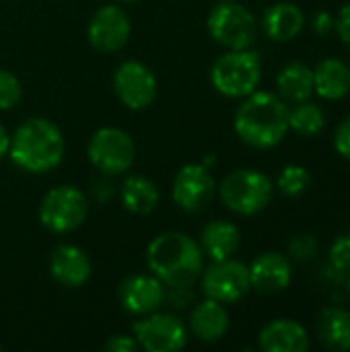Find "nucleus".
Wrapping results in <instances>:
<instances>
[{"label":"nucleus","instance_id":"obj_16","mask_svg":"<svg viewBox=\"0 0 350 352\" xmlns=\"http://www.w3.org/2000/svg\"><path fill=\"white\" fill-rule=\"evenodd\" d=\"M93 274L91 258L74 243H60L50 256V276L66 289H78L89 283Z\"/></svg>","mask_w":350,"mask_h":352},{"label":"nucleus","instance_id":"obj_39","mask_svg":"<svg viewBox=\"0 0 350 352\" xmlns=\"http://www.w3.org/2000/svg\"><path fill=\"white\" fill-rule=\"evenodd\" d=\"M0 351H2V344H0Z\"/></svg>","mask_w":350,"mask_h":352},{"label":"nucleus","instance_id":"obj_34","mask_svg":"<svg viewBox=\"0 0 350 352\" xmlns=\"http://www.w3.org/2000/svg\"><path fill=\"white\" fill-rule=\"evenodd\" d=\"M314 31L318 33V35H328L332 29H334V16L330 14V12H326V10H320L316 16H314Z\"/></svg>","mask_w":350,"mask_h":352},{"label":"nucleus","instance_id":"obj_5","mask_svg":"<svg viewBox=\"0 0 350 352\" xmlns=\"http://www.w3.org/2000/svg\"><path fill=\"white\" fill-rule=\"evenodd\" d=\"M217 194L227 210L239 217L260 214L274 198V182L258 169H235L217 186Z\"/></svg>","mask_w":350,"mask_h":352},{"label":"nucleus","instance_id":"obj_19","mask_svg":"<svg viewBox=\"0 0 350 352\" xmlns=\"http://www.w3.org/2000/svg\"><path fill=\"white\" fill-rule=\"evenodd\" d=\"M305 27V12L301 10L299 4L289 2V0H281L270 4L260 21V29L262 33L274 41V43H289L295 37L301 35Z\"/></svg>","mask_w":350,"mask_h":352},{"label":"nucleus","instance_id":"obj_30","mask_svg":"<svg viewBox=\"0 0 350 352\" xmlns=\"http://www.w3.org/2000/svg\"><path fill=\"white\" fill-rule=\"evenodd\" d=\"M334 151L342 157L350 161V116H347L338 126H336V132H334Z\"/></svg>","mask_w":350,"mask_h":352},{"label":"nucleus","instance_id":"obj_4","mask_svg":"<svg viewBox=\"0 0 350 352\" xmlns=\"http://www.w3.org/2000/svg\"><path fill=\"white\" fill-rule=\"evenodd\" d=\"M262 58L256 50H227L210 66L212 89L227 99H243L260 87Z\"/></svg>","mask_w":350,"mask_h":352},{"label":"nucleus","instance_id":"obj_9","mask_svg":"<svg viewBox=\"0 0 350 352\" xmlns=\"http://www.w3.org/2000/svg\"><path fill=\"white\" fill-rule=\"evenodd\" d=\"M132 336L144 352H177L186 349L190 332L173 311H153L140 316L132 326Z\"/></svg>","mask_w":350,"mask_h":352},{"label":"nucleus","instance_id":"obj_21","mask_svg":"<svg viewBox=\"0 0 350 352\" xmlns=\"http://www.w3.org/2000/svg\"><path fill=\"white\" fill-rule=\"evenodd\" d=\"M316 336L326 351H350V311L340 305H326L318 314Z\"/></svg>","mask_w":350,"mask_h":352},{"label":"nucleus","instance_id":"obj_11","mask_svg":"<svg viewBox=\"0 0 350 352\" xmlns=\"http://www.w3.org/2000/svg\"><path fill=\"white\" fill-rule=\"evenodd\" d=\"M215 196L217 182L210 167L204 163H186L177 169L171 184V200L179 210L198 214L210 206Z\"/></svg>","mask_w":350,"mask_h":352},{"label":"nucleus","instance_id":"obj_40","mask_svg":"<svg viewBox=\"0 0 350 352\" xmlns=\"http://www.w3.org/2000/svg\"><path fill=\"white\" fill-rule=\"evenodd\" d=\"M349 68H350V62H349Z\"/></svg>","mask_w":350,"mask_h":352},{"label":"nucleus","instance_id":"obj_18","mask_svg":"<svg viewBox=\"0 0 350 352\" xmlns=\"http://www.w3.org/2000/svg\"><path fill=\"white\" fill-rule=\"evenodd\" d=\"M309 346L307 328L291 318L272 320L258 334V349L264 352H307Z\"/></svg>","mask_w":350,"mask_h":352},{"label":"nucleus","instance_id":"obj_25","mask_svg":"<svg viewBox=\"0 0 350 352\" xmlns=\"http://www.w3.org/2000/svg\"><path fill=\"white\" fill-rule=\"evenodd\" d=\"M326 126V113L324 109L314 101H299L289 107V130H293L299 136H318Z\"/></svg>","mask_w":350,"mask_h":352},{"label":"nucleus","instance_id":"obj_1","mask_svg":"<svg viewBox=\"0 0 350 352\" xmlns=\"http://www.w3.org/2000/svg\"><path fill=\"white\" fill-rule=\"evenodd\" d=\"M233 130L243 144L256 151H270L289 134V103L276 93L256 89L237 105Z\"/></svg>","mask_w":350,"mask_h":352},{"label":"nucleus","instance_id":"obj_35","mask_svg":"<svg viewBox=\"0 0 350 352\" xmlns=\"http://www.w3.org/2000/svg\"><path fill=\"white\" fill-rule=\"evenodd\" d=\"M99 175H101V173H99ZM93 194H95V198H97L99 202H107V200L111 198L113 188H111V184H109L107 175H101L99 179H95V182H93Z\"/></svg>","mask_w":350,"mask_h":352},{"label":"nucleus","instance_id":"obj_13","mask_svg":"<svg viewBox=\"0 0 350 352\" xmlns=\"http://www.w3.org/2000/svg\"><path fill=\"white\" fill-rule=\"evenodd\" d=\"M132 35V23L128 12L118 4L99 6L87 25V39L93 50L101 54L120 52Z\"/></svg>","mask_w":350,"mask_h":352},{"label":"nucleus","instance_id":"obj_31","mask_svg":"<svg viewBox=\"0 0 350 352\" xmlns=\"http://www.w3.org/2000/svg\"><path fill=\"white\" fill-rule=\"evenodd\" d=\"M194 299V287H167L165 303H169L173 309H186Z\"/></svg>","mask_w":350,"mask_h":352},{"label":"nucleus","instance_id":"obj_22","mask_svg":"<svg viewBox=\"0 0 350 352\" xmlns=\"http://www.w3.org/2000/svg\"><path fill=\"white\" fill-rule=\"evenodd\" d=\"M314 93L326 101L344 99L350 93V68L338 58H324L314 68Z\"/></svg>","mask_w":350,"mask_h":352},{"label":"nucleus","instance_id":"obj_24","mask_svg":"<svg viewBox=\"0 0 350 352\" xmlns=\"http://www.w3.org/2000/svg\"><path fill=\"white\" fill-rule=\"evenodd\" d=\"M276 95L287 103L307 101L314 95V68L303 62H289L276 74Z\"/></svg>","mask_w":350,"mask_h":352},{"label":"nucleus","instance_id":"obj_28","mask_svg":"<svg viewBox=\"0 0 350 352\" xmlns=\"http://www.w3.org/2000/svg\"><path fill=\"white\" fill-rule=\"evenodd\" d=\"M23 99V85L17 74L0 68V111L14 109Z\"/></svg>","mask_w":350,"mask_h":352},{"label":"nucleus","instance_id":"obj_3","mask_svg":"<svg viewBox=\"0 0 350 352\" xmlns=\"http://www.w3.org/2000/svg\"><path fill=\"white\" fill-rule=\"evenodd\" d=\"M66 153L62 130L47 118L25 120L10 136L8 157L25 173L43 175L56 169Z\"/></svg>","mask_w":350,"mask_h":352},{"label":"nucleus","instance_id":"obj_38","mask_svg":"<svg viewBox=\"0 0 350 352\" xmlns=\"http://www.w3.org/2000/svg\"><path fill=\"white\" fill-rule=\"evenodd\" d=\"M116 2H120V4H136L140 0H116Z\"/></svg>","mask_w":350,"mask_h":352},{"label":"nucleus","instance_id":"obj_14","mask_svg":"<svg viewBox=\"0 0 350 352\" xmlns=\"http://www.w3.org/2000/svg\"><path fill=\"white\" fill-rule=\"evenodd\" d=\"M167 287L155 274H130L118 287L122 309L134 318L153 314L165 305Z\"/></svg>","mask_w":350,"mask_h":352},{"label":"nucleus","instance_id":"obj_17","mask_svg":"<svg viewBox=\"0 0 350 352\" xmlns=\"http://www.w3.org/2000/svg\"><path fill=\"white\" fill-rule=\"evenodd\" d=\"M186 326H188V332L196 340L206 342V344L219 342V340H223L227 336L229 326H231L227 305L204 297L202 301H198L192 307Z\"/></svg>","mask_w":350,"mask_h":352},{"label":"nucleus","instance_id":"obj_23","mask_svg":"<svg viewBox=\"0 0 350 352\" xmlns=\"http://www.w3.org/2000/svg\"><path fill=\"white\" fill-rule=\"evenodd\" d=\"M122 206L136 217H146L157 210L161 202V192L157 184L144 175H128L120 186Z\"/></svg>","mask_w":350,"mask_h":352},{"label":"nucleus","instance_id":"obj_2","mask_svg":"<svg viewBox=\"0 0 350 352\" xmlns=\"http://www.w3.org/2000/svg\"><path fill=\"white\" fill-rule=\"evenodd\" d=\"M146 268L165 287H194L204 270V254L188 233L165 231L146 245Z\"/></svg>","mask_w":350,"mask_h":352},{"label":"nucleus","instance_id":"obj_8","mask_svg":"<svg viewBox=\"0 0 350 352\" xmlns=\"http://www.w3.org/2000/svg\"><path fill=\"white\" fill-rule=\"evenodd\" d=\"M89 163L107 177L124 175L134 167L136 142L134 138L116 126H103L95 130L87 144Z\"/></svg>","mask_w":350,"mask_h":352},{"label":"nucleus","instance_id":"obj_37","mask_svg":"<svg viewBox=\"0 0 350 352\" xmlns=\"http://www.w3.org/2000/svg\"><path fill=\"white\" fill-rule=\"evenodd\" d=\"M344 293H347V299H349V303H350V272L347 274V278H344Z\"/></svg>","mask_w":350,"mask_h":352},{"label":"nucleus","instance_id":"obj_33","mask_svg":"<svg viewBox=\"0 0 350 352\" xmlns=\"http://www.w3.org/2000/svg\"><path fill=\"white\" fill-rule=\"evenodd\" d=\"M334 29L340 35V39L350 45V0L340 8L338 16L334 19Z\"/></svg>","mask_w":350,"mask_h":352},{"label":"nucleus","instance_id":"obj_27","mask_svg":"<svg viewBox=\"0 0 350 352\" xmlns=\"http://www.w3.org/2000/svg\"><path fill=\"white\" fill-rule=\"evenodd\" d=\"M318 252H320V241L311 233H297L289 239L287 245V256L291 258V262L297 264H307L316 260Z\"/></svg>","mask_w":350,"mask_h":352},{"label":"nucleus","instance_id":"obj_36","mask_svg":"<svg viewBox=\"0 0 350 352\" xmlns=\"http://www.w3.org/2000/svg\"><path fill=\"white\" fill-rule=\"evenodd\" d=\"M8 146H10V134H8L6 128L0 124V159L8 155Z\"/></svg>","mask_w":350,"mask_h":352},{"label":"nucleus","instance_id":"obj_10","mask_svg":"<svg viewBox=\"0 0 350 352\" xmlns=\"http://www.w3.org/2000/svg\"><path fill=\"white\" fill-rule=\"evenodd\" d=\"M198 280H200L202 295L223 305L239 303L252 291L250 268L248 264L235 258L210 262V266L202 270Z\"/></svg>","mask_w":350,"mask_h":352},{"label":"nucleus","instance_id":"obj_20","mask_svg":"<svg viewBox=\"0 0 350 352\" xmlns=\"http://www.w3.org/2000/svg\"><path fill=\"white\" fill-rule=\"evenodd\" d=\"M198 245L204 258H208L210 262L227 260L237 254L241 245V231L235 223L227 219H215L202 227Z\"/></svg>","mask_w":350,"mask_h":352},{"label":"nucleus","instance_id":"obj_29","mask_svg":"<svg viewBox=\"0 0 350 352\" xmlns=\"http://www.w3.org/2000/svg\"><path fill=\"white\" fill-rule=\"evenodd\" d=\"M326 266L342 276H347L350 272V233L338 235L330 250H328V262Z\"/></svg>","mask_w":350,"mask_h":352},{"label":"nucleus","instance_id":"obj_26","mask_svg":"<svg viewBox=\"0 0 350 352\" xmlns=\"http://www.w3.org/2000/svg\"><path fill=\"white\" fill-rule=\"evenodd\" d=\"M311 188V173L299 163H289L281 169L274 190L287 198H301Z\"/></svg>","mask_w":350,"mask_h":352},{"label":"nucleus","instance_id":"obj_7","mask_svg":"<svg viewBox=\"0 0 350 352\" xmlns=\"http://www.w3.org/2000/svg\"><path fill=\"white\" fill-rule=\"evenodd\" d=\"M89 217L87 194L78 186H56L39 202V223L56 235H66L85 225Z\"/></svg>","mask_w":350,"mask_h":352},{"label":"nucleus","instance_id":"obj_32","mask_svg":"<svg viewBox=\"0 0 350 352\" xmlns=\"http://www.w3.org/2000/svg\"><path fill=\"white\" fill-rule=\"evenodd\" d=\"M103 349L107 352H134L138 351V342L130 334H116L105 340Z\"/></svg>","mask_w":350,"mask_h":352},{"label":"nucleus","instance_id":"obj_15","mask_svg":"<svg viewBox=\"0 0 350 352\" xmlns=\"http://www.w3.org/2000/svg\"><path fill=\"white\" fill-rule=\"evenodd\" d=\"M252 291L262 295H276L291 287L293 262L283 252H264L250 266Z\"/></svg>","mask_w":350,"mask_h":352},{"label":"nucleus","instance_id":"obj_6","mask_svg":"<svg viewBox=\"0 0 350 352\" xmlns=\"http://www.w3.org/2000/svg\"><path fill=\"white\" fill-rule=\"evenodd\" d=\"M258 21L239 0H219L208 16V35L225 50H248L258 39Z\"/></svg>","mask_w":350,"mask_h":352},{"label":"nucleus","instance_id":"obj_12","mask_svg":"<svg viewBox=\"0 0 350 352\" xmlns=\"http://www.w3.org/2000/svg\"><path fill=\"white\" fill-rule=\"evenodd\" d=\"M118 101L130 111H142L157 99L159 82L155 72L140 60H126L113 70L111 78Z\"/></svg>","mask_w":350,"mask_h":352}]
</instances>
